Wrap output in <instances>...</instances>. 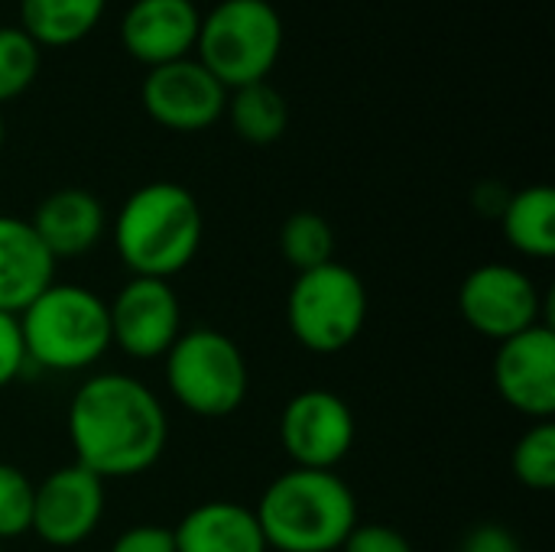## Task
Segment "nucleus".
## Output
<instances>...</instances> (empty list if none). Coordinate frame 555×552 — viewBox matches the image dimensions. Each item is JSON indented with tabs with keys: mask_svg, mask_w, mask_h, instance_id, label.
<instances>
[{
	"mask_svg": "<svg viewBox=\"0 0 555 552\" xmlns=\"http://www.w3.org/2000/svg\"><path fill=\"white\" fill-rule=\"evenodd\" d=\"M33 498L36 485L29 482V475L10 462H0V543L29 534Z\"/></svg>",
	"mask_w": 555,
	"mask_h": 552,
	"instance_id": "nucleus-24",
	"label": "nucleus"
},
{
	"mask_svg": "<svg viewBox=\"0 0 555 552\" xmlns=\"http://www.w3.org/2000/svg\"><path fill=\"white\" fill-rule=\"evenodd\" d=\"M358 423L345 397L335 390H302L280 416V442L293 468L335 472L354 449Z\"/></svg>",
	"mask_w": 555,
	"mask_h": 552,
	"instance_id": "nucleus-9",
	"label": "nucleus"
},
{
	"mask_svg": "<svg viewBox=\"0 0 555 552\" xmlns=\"http://www.w3.org/2000/svg\"><path fill=\"white\" fill-rule=\"evenodd\" d=\"M0 552H3V543H0Z\"/></svg>",
	"mask_w": 555,
	"mask_h": 552,
	"instance_id": "nucleus-31",
	"label": "nucleus"
},
{
	"mask_svg": "<svg viewBox=\"0 0 555 552\" xmlns=\"http://www.w3.org/2000/svg\"><path fill=\"white\" fill-rule=\"evenodd\" d=\"M29 358H26V345H23V332H20V319L0 312V390L16 384L26 371Z\"/></svg>",
	"mask_w": 555,
	"mask_h": 552,
	"instance_id": "nucleus-25",
	"label": "nucleus"
},
{
	"mask_svg": "<svg viewBox=\"0 0 555 552\" xmlns=\"http://www.w3.org/2000/svg\"><path fill=\"white\" fill-rule=\"evenodd\" d=\"M107 0H20L23 29L42 46H75L104 16Z\"/></svg>",
	"mask_w": 555,
	"mask_h": 552,
	"instance_id": "nucleus-19",
	"label": "nucleus"
},
{
	"mask_svg": "<svg viewBox=\"0 0 555 552\" xmlns=\"http://www.w3.org/2000/svg\"><path fill=\"white\" fill-rule=\"evenodd\" d=\"M507 198H511V192H507L501 182H481V185L475 189V208H478L481 215H491V218H501Z\"/></svg>",
	"mask_w": 555,
	"mask_h": 552,
	"instance_id": "nucleus-29",
	"label": "nucleus"
},
{
	"mask_svg": "<svg viewBox=\"0 0 555 552\" xmlns=\"http://www.w3.org/2000/svg\"><path fill=\"white\" fill-rule=\"evenodd\" d=\"M111 316V345H117L133 361H156L182 335V303L169 280L130 277L114 303Z\"/></svg>",
	"mask_w": 555,
	"mask_h": 552,
	"instance_id": "nucleus-10",
	"label": "nucleus"
},
{
	"mask_svg": "<svg viewBox=\"0 0 555 552\" xmlns=\"http://www.w3.org/2000/svg\"><path fill=\"white\" fill-rule=\"evenodd\" d=\"M494 390L520 416L543 423L555 416V329L533 325L498 345Z\"/></svg>",
	"mask_w": 555,
	"mask_h": 552,
	"instance_id": "nucleus-13",
	"label": "nucleus"
},
{
	"mask_svg": "<svg viewBox=\"0 0 555 552\" xmlns=\"http://www.w3.org/2000/svg\"><path fill=\"white\" fill-rule=\"evenodd\" d=\"M176 552H270L254 508L237 501H205L172 530Z\"/></svg>",
	"mask_w": 555,
	"mask_h": 552,
	"instance_id": "nucleus-17",
	"label": "nucleus"
},
{
	"mask_svg": "<svg viewBox=\"0 0 555 552\" xmlns=\"http://www.w3.org/2000/svg\"><path fill=\"white\" fill-rule=\"evenodd\" d=\"M511 468L514 478L527 488V491H553L555 488V423L543 420L533 423L514 446L511 455Z\"/></svg>",
	"mask_w": 555,
	"mask_h": 552,
	"instance_id": "nucleus-22",
	"label": "nucleus"
},
{
	"mask_svg": "<svg viewBox=\"0 0 555 552\" xmlns=\"http://www.w3.org/2000/svg\"><path fill=\"white\" fill-rule=\"evenodd\" d=\"M16 319L29 364L52 374L88 371L114 348L107 303L81 283L55 280Z\"/></svg>",
	"mask_w": 555,
	"mask_h": 552,
	"instance_id": "nucleus-4",
	"label": "nucleus"
},
{
	"mask_svg": "<svg viewBox=\"0 0 555 552\" xmlns=\"http://www.w3.org/2000/svg\"><path fill=\"white\" fill-rule=\"evenodd\" d=\"M280 254L296 270H315L335 260V231L315 211H293L280 228Z\"/></svg>",
	"mask_w": 555,
	"mask_h": 552,
	"instance_id": "nucleus-21",
	"label": "nucleus"
},
{
	"mask_svg": "<svg viewBox=\"0 0 555 552\" xmlns=\"http://www.w3.org/2000/svg\"><path fill=\"white\" fill-rule=\"evenodd\" d=\"M111 552H176V537L159 524H137L114 540Z\"/></svg>",
	"mask_w": 555,
	"mask_h": 552,
	"instance_id": "nucleus-27",
	"label": "nucleus"
},
{
	"mask_svg": "<svg viewBox=\"0 0 555 552\" xmlns=\"http://www.w3.org/2000/svg\"><path fill=\"white\" fill-rule=\"evenodd\" d=\"M198 198L179 182H146L127 195L114 218V247L130 277L172 280L202 247Z\"/></svg>",
	"mask_w": 555,
	"mask_h": 552,
	"instance_id": "nucleus-3",
	"label": "nucleus"
},
{
	"mask_svg": "<svg viewBox=\"0 0 555 552\" xmlns=\"http://www.w3.org/2000/svg\"><path fill=\"white\" fill-rule=\"evenodd\" d=\"M104 521V482L78 462L52 468L33 498V527L46 547L75 550L98 534Z\"/></svg>",
	"mask_w": 555,
	"mask_h": 552,
	"instance_id": "nucleus-11",
	"label": "nucleus"
},
{
	"mask_svg": "<svg viewBox=\"0 0 555 552\" xmlns=\"http://www.w3.org/2000/svg\"><path fill=\"white\" fill-rule=\"evenodd\" d=\"M367 286L345 264H322L296 273L286 296V325L312 355H338L358 342L367 322Z\"/></svg>",
	"mask_w": 555,
	"mask_h": 552,
	"instance_id": "nucleus-7",
	"label": "nucleus"
},
{
	"mask_svg": "<svg viewBox=\"0 0 555 552\" xmlns=\"http://www.w3.org/2000/svg\"><path fill=\"white\" fill-rule=\"evenodd\" d=\"M68 439L75 462L101 482L146 475L169 446L163 400L137 377L91 374L68 403Z\"/></svg>",
	"mask_w": 555,
	"mask_h": 552,
	"instance_id": "nucleus-1",
	"label": "nucleus"
},
{
	"mask_svg": "<svg viewBox=\"0 0 555 552\" xmlns=\"http://www.w3.org/2000/svg\"><path fill=\"white\" fill-rule=\"evenodd\" d=\"M39 46L23 26H0V104L20 98L39 75Z\"/></svg>",
	"mask_w": 555,
	"mask_h": 552,
	"instance_id": "nucleus-23",
	"label": "nucleus"
},
{
	"mask_svg": "<svg viewBox=\"0 0 555 552\" xmlns=\"http://www.w3.org/2000/svg\"><path fill=\"white\" fill-rule=\"evenodd\" d=\"M341 552H413V543L387 524H358Z\"/></svg>",
	"mask_w": 555,
	"mask_h": 552,
	"instance_id": "nucleus-26",
	"label": "nucleus"
},
{
	"mask_svg": "<svg viewBox=\"0 0 555 552\" xmlns=\"http://www.w3.org/2000/svg\"><path fill=\"white\" fill-rule=\"evenodd\" d=\"M501 228L507 244L530 260H550L555 254V192L550 185H527L511 192Z\"/></svg>",
	"mask_w": 555,
	"mask_h": 552,
	"instance_id": "nucleus-18",
	"label": "nucleus"
},
{
	"mask_svg": "<svg viewBox=\"0 0 555 552\" xmlns=\"http://www.w3.org/2000/svg\"><path fill=\"white\" fill-rule=\"evenodd\" d=\"M140 98L146 114L176 133L208 130L228 107V88L192 55L150 68Z\"/></svg>",
	"mask_w": 555,
	"mask_h": 552,
	"instance_id": "nucleus-12",
	"label": "nucleus"
},
{
	"mask_svg": "<svg viewBox=\"0 0 555 552\" xmlns=\"http://www.w3.org/2000/svg\"><path fill=\"white\" fill-rule=\"evenodd\" d=\"M198 23L202 13L192 0H133L120 20V39L137 62L156 68L189 59Z\"/></svg>",
	"mask_w": 555,
	"mask_h": 552,
	"instance_id": "nucleus-14",
	"label": "nucleus"
},
{
	"mask_svg": "<svg viewBox=\"0 0 555 552\" xmlns=\"http://www.w3.org/2000/svg\"><path fill=\"white\" fill-rule=\"evenodd\" d=\"M3 137H7V130H3V117H0V150H3Z\"/></svg>",
	"mask_w": 555,
	"mask_h": 552,
	"instance_id": "nucleus-30",
	"label": "nucleus"
},
{
	"mask_svg": "<svg viewBox=\"0 0 555 552\" xmlns=\"http://www.w3.org/2000/svg\"><path fill=\"white\" fill-rule=\"evenodd\" d=\"M234 133L254 146H270L286 133L289 124V107L286 98L270 85V81H257V85H244L228 91V107H224Z\"/></svg>",
	"mask_w": 555,
	"mask_h": 552,
	"instance_id": "nucleus-20",
	"label": "nucleus"
},
{
	"mask_svg": "<svg viewBox=\"0 0 555 552\" xmlns=\"http://www.w3.org/2000/svg\"><path fill=\"white\" fill-rule=\"evenodd\" d=\"M29 224L55 260H68L101 244L107 231V211L98 202V195H91L88 189L68 185V189L49 192L36 205Z\"/></svg>",
	"mask_w": 555,
	"mask_h": 552,
	"instance_id": "nucleus-15",
	"label": "nucleus"
},
{
	"mask_svg": "<svg viewBox=\"0 0 555 552\" xmlns=\"http://www.w3.org/2000/svg\"><path fill=\"white\" fill-rule=\"evenodd\" d=\"M172 400L202 420H224L247 400L250 371L237 342L218 329H189L166 351Z\"/></svg>",
	"mask_w": 555,
	"mask_h": 552,
	"instance_id": "nucleus-6",
	"label": "nucleus"
},
{
	"mask_svg": "<svg viewBox=\"0 0 555 552\" xmlns=\"http://www.w3.org/2000/svg\"><path fill=\"white\" fill-rule=\"evenodd\" d=\"M257 524L273 552H341L358 521V498L338 472L289 468L267 485Z\"/></svg>",
	"mask_w": 555,
	"mask_h": 552,
	"instance_id": "nucleus-2",
	"label": "nucleus"
},
{
	"mask_svg": "<svg viewBox=\"0 0 555 552\" xmlns=\"http://www.w3.org/2000/svg\"><path fill=\"white\" fill-rule=\"evenodd\" d=\"M55 264L29 218L0 215V312L20 316L42 296L55 283Z\"/></svg>",
	"mask_w": 555,
	"mask_h": 552,
	"instance_id": "nucleus-16",
	"label": "nucleus"
},
{
	"mask_svg": "<svg viewBox=\"0 0 555 552\" xmlns=\"http://www.w3.org/2000/svg\"><path fill=\"white\" fill-rule=\"evenodd\" d=\"M459 552H524L520 540L501 527V524H481L475 530H468V537L462 540Z\"/></svg>",
	"mask_w": 555,
	"mask_h": 552,
	"instance_id": "nucleus-28",
	"label": "nucleus"
},
{
	"mask_svg": "<svg viewBox=\"0 0 555 552\" xmlns=\"http://www.w3.org/2000/svg\"><path fill=\"white\" fill-rule=\"evenodd\" d=\"M550 306L537 280L511 264H481L459 290V309L468 329L498 345L533 325H553Z\"/></svg>",
	"mask_w": 555,
	"mask_h": 552,
	"instance_id": "nucleus-8",
	"label": "nucleus"
},
{
	"mask_svg": "<svg viewBox=\"0 0 555 552\" xmlns=\"http://www.w3.org/2000/svg\"><path fill=\"white\" fill-rule=\"evenodd\" d=\"M195 52L228 91L267 81L283 52V20L270 0H221L202 16Z\"/></svg>",
	"mask_w": 555,
	"mask_h": 552,
	"instance_id": "nucleus-5",
	"label": "nucleus"
}]
</instances>
